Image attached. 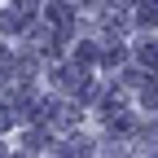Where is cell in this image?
Segmentation results:
<instances>
[{"label": "cell", "instance_id": "6da1fadb", "mask_svg": "<svg viewBox=\"0 0 158 158\" xmlns=\"http://www.w3.org/2000/svg\"><path fill=\"white\" fill-rule=\"evenodd\" d=\"M141 57L145 62H158V44H141Z\"/></svg>", "mask_w": 158, "mask_h": 158}]
</instances>
